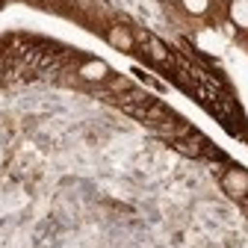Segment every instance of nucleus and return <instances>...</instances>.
I'll return each mask as SVG.
<instances>
[{
  "mask_svg": "<svg viewBox=\"0 0 248 248\" xmlns=\"http://www.w3.org/2000/svg\"><path fill=\"white\" fill-rule=\"evenodd\" d=\"M222 183H225V189H228L233 198H245V195H248V171L239 169V166H231V169L225 171Z\"/></svg>",
  "mask_w": 248,
  "mask_h": 248,
  "instance_id": "1",
  "label": "nucleus"
},
{
  "mask_svg": "<svg viewBox=\"0 0 248 248\" xmlns=\"http://www.w3.org/2000/svg\"><path fill=\"white\" fill-rule=\"evenodd\" d=\"M139 42H142L145 53H148L154 62H160V65H171V53H169V47H166L160 39H154V36H148V33H139Z\"/></svg>",
  "mask_w": 248,
  "mask_h": 248,
  "instance_id": "2",
  "label": "nucleus"
},
{
  "mask_svg": "<svg viewBox=\"0 0 248 248\" xmlns=\"http://www.w3.org/2000/svg\"><path fill=\"white\" fill-rule=\"evenodd\" d=\"M80 77L83 80H107L109 77V68H107V62H101V59H89V62H83L80 65Z\"/></svg>",
  "mask_w": 248,
  "mask_h": 248,
  "instance_id": "3",
  "label": "nucleus"
},
{
  "mask_svg": "<svg viewBox=\"0 0 248 248\" xmlns=\"http://www.w3.org/2000/svg\"><path fill=\"white\" fill-rule=\"evenodd\" d=\"M109 42L118 50H130L133 47V33H130V30H124V27H112L109 30Z\"/></svg>",
  "mask_w": 248,
  "mask_h": 248,
  "instance_id": "4",
  "label": "nucleus"
},
{
  "mask_svg": "<svg viewBox=\"0 0 248 248\" xmlns=\"http://www.w3.org/2000/svg\"><path fill=\"white\" fill-rule=\"evenodd\" d=\"M231 21L242 30H248V0H233L231 3Z\"/></svg>",
  "mask_w": 248,
  "mask_h": 248,
  "instance_id": "5",
  "label": "nucleus"
},
{
  "mask_svg": "<svg viewBox=\"0 0 248 248\" xmlns=\"http://www.w3.org/2000/svg\"><path fill=\"white\" fill-rule=\"evenodd\" d=\"M180 3H183V9L189 15H204L210 9V0H180Z\"/></svg>",
  "mask_w": 248,
  "mask_h": 248,
  "instance_id": "6",
  "label": "nucleus"
},
{
  "mask_svg": "<svg viewBox=\"0 0 248 248\" xmlns=\"http://www.w3.org/2000/svg\"><path fill=\"white\" fill-rule=\"evenodd\" d=\"M198 45H201L204 50H210V53H219V50H222V42L216 39L213 33H201V36H198Z\"/></svg>",
  "mask_w": 248,
  "mask_h": 248,
  "instance_id": "7",
  "label": "nucleus"
}]
</instances>
